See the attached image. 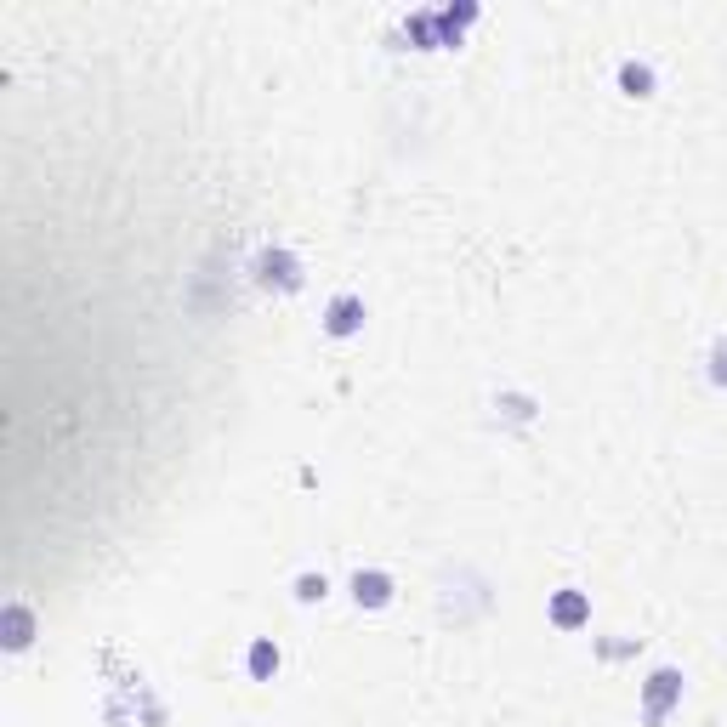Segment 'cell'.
Masks as SVG:
<instances>
[{
    "instance_id": "cell-6",
    "label": "cell",
    "mask_w": 727,
    "mask_h": 727,
    "mask_svg": "<svg viewBox=\"0 0 727 727\" xmlns=\"http://www.w3.org/2000/svg\"><path fill=\"white\" fill-rule=\"evenodd\" d=\"M273 671H279V648H273V643H256V648H250V676L267 682Z\"/></svg>"
},
{
    "instance_id": "cell-7",
    "label": "cell",
    "mask_w": 727,
    "mask_h": 727,
    "mask_svg": "<svg viewBox=\"0 0 727 727\" xmlns=\"http://www.w3.org/2000/svg\"><path fill=\"white\" fill-rule=\"evenodd\" d=\"M619 85H625L631 97H648V85H654V74H648V69H636V63H625V69H619Z\"/></svg>"
},
{
    "instance_id": "cell-3",
    "label": "cell",
    "mask_w": 727,
    "mask_h": 727,
    "mask_svg": "<svg viewBox=\"0 0 727 727\" xmlns=\"http://www.w3.org/2000/svg\"><path fill=\"white\" fill-rule=\"evenodd\" d=\"M364 325V302H358V296H335V302H330V318H325V330L330 335H353Z\"/></svg>"
},
{
    "instance_id": "cell-8",
    "label": "cell",
    "mask_w": 727,
    "mask_h": 727,
    "mask_svg": "<svg viewBox=\"0 0 727 727\" xmlns=\"http://www.w3.org/2000/svg\"><path fill=\"white\" fill-rule=\"evenodd\" d=\"M296 596H302V603H318V596H325V574H302V580H296Z\"/></svg>"
},
{
    "instance_id": "cell-1",
    "label": "cell",
    "mask_w": 727,
    "mask_h": 727,
    "mask_svg": "<svg viewBox=\"0 0 727 727\" xmlns=\"http://www.w3.org/2000/svg\"><path fill=\"white\" fill-rule=\"evenodd\" d=\"M682 693V676L676 671H654V682H648V704H643V716L648 722H659V716H665L671 711V699Z\"/></svg>"
},
{
    "instance_id": "cell-5",
    "label": "cell",
    "mask_w": 727,
    "mask_h": 727,
    "mask_svg": "<svg viewBox=\"0 0 727 727\" xmlns=\"http://www.w3.org/2000/svg\"><path fill=\"white\" fill-rule=\"evenodd\" d=\"M586 614H591V603H586L580 591H563L557 603H551V619H557V625H580Z\"/></svg>"
},
{
    "instance_id": "cell-9",
    "label": "cell",
    "mask_w": 727,
    "mask_h": 727,
    "mask_svg": "<svg viewBox=\"0 0 727 727\" xmlns=\"http://www.w3.org/2000/svg\"><path fill=\"white\" fill-rule=\"evenodd\" d=\"M716 381H722V387H727V341H722V347H716Z\"/></svg>"
},
{
    "instance_id": "cell-2",
    "label": "cell",
    "mask_w": 727,
    "mask_h": 727,
    "mask_svg": "<svg viewBox=\"0 0 727 727\" xmlns=\"http://www.w3.org/2000/svg\"><path fill=\"white\" fill-rule=\"evenodd\" d=\"M256 273H262V285H279V290H296L302 285V273H296V262L285 250H267L262 262H256Z\"/></svg>"
},
{
    "instance_id": "cell-4",
    "label": "cell",
    "mask_w": 727,
    "mask_h": 727,
    "mask_svg": "<svg viewBox=\"0 0 727 727\" xmlns=\"http://www.w3.org/2000/svg\"><path fill=\"white\" fill-rule=\"evenodd\" d=\"M353 596H358V608H381V603H387V596H393V580H387V574H353Z\"/></svg>"
}]
</instances>
